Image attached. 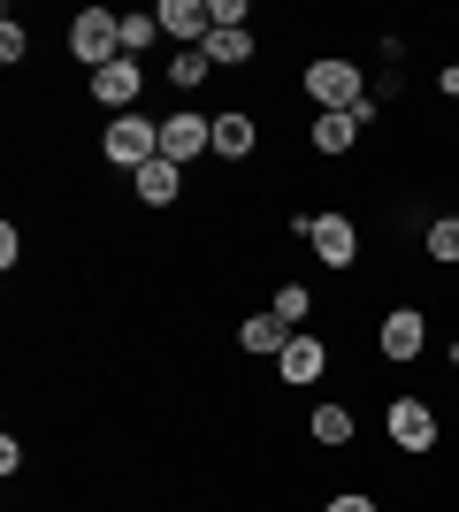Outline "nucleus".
<instances>
[{"instance_id": "nucleus-1", "label": "nucleus", "mask_w": 459, "mask_h": 512, "mask_svg": "<svg viewBox=\"0 0 459 512\" xmlns=\"http://www.w3.org/2000/svg\"><path fill=\"white\" fill-rule=\"evenodd\" d=\"M69 54L100 77L108 62H123V16H108V8H77V23H69Z\"/></svg>"}, {"instance_id": "nucleus-2", "label": "nucleus", "mask_w": 459, "mask_h": 512, "mask_svg": "<svg viewBox=\"0 0 459 512\" xmlns=\"http://www.w3.org/2000/svg\"><path fill=\"white\" fill-rule=\"evenodd\" d=\"M100 146H108L115 169H146V161H161V123H146V115H115Z\"/></svg>"}, {"instance_id": "nucleus-3", "label": "nucleus", "mask_w": 459, "mask_h": 512, "mask_svg": "<svg viewBox=\"0 0 459 512\" xmlns=\"http://www.w3.org/2000/svg\"><path fill=\"white\" fill-rule=\"evenodd\" d=\"M306 92H314V107H322V115H352V107L368 100L352 62H314V69H306Z\"/></svg>"}, {"instance_id": "nucleus-4", "label": "nucleus", "mask_w": 459, "mask_h": 512, "mask_svg": "<svg viewBox=\"0 0 459 512\" xmlns=\"http://www.w3.org/2000/svg\"><path fill=\"white\" fill-rule=\"evenodd\" d=\"M199 153H215V123H207V115H169V123H161V161L184 169Z\"/></svg>"}, {"instance_id": "nucleus-5", "label": "nucleus", "mask_w": 459, "mask_h": 512, "mask_svg": "<svg viewBox=\"0 0 459 512\" xmlns=\"http://www.w3.org/2000/svg\"><path fill=\"white\" fill-rule=\"evenodd\" d=\"M383 428H391L398 451H429V444H437V413L421 406V398H398V406L383 413Z\"/></svg>"}, {"instance_id": "nucleus-6", "label": "nucleus", "mask_w": 459, "mask_h": 512, "mask_svg": "<svg viewBox=\"0 0 459 512\" xmlns=\"http://www.w3.org/2000/svg\"><path fill=\"white\" fill-rule=\"evenodd\" d=\"M306 245L322 253V268H352V253H360V237H352L345 214H322V222H306Z\"/></svg>"}, {"instance_id": "nucleus-7", "label": "nucleus", "mask_w": 459, "mask_h": 512, "mask_svg": "<svg viewBox=\"0 0 459 512\" xmlns=\"http://www.w3.org/2000/svg\"><path fill=\"white\" fill-rule=\"evenodd\" d=\"M153 16H161V31H169V39H184V46H207V31H215V16H207L199 0H161Z\"/></svg>"}, {"instance_id": "nucleus-8", "label": "nucleus", "mask_w": 459, "mask_h": 512, "mask_svg": "<svg viewBox=\"0 0 459 512\" xmlns=\"http://www.w3.org/2000/svg\"><path fill=\"white\" fill-rule=\"evenodd\" d=\"M421 337H429V321H421L414 306L383 314V352H391V360H414V352H421Z\"/></svg>"}, {"instance_id": "nucleus-9", "label": "nucleus", "mask_w": 459, "mask_h": 512, "mask_svg": "<svg viewBox=\"0 0 459 512\" xmlns=\"http://www.w3.org/2000/svg\"><path fill=\"white\" fill-rule=\"evenodd\" d=\"M92 92H100L115 115H131V100H138V62H131V54H123V62H108L100 77H92Z\"/></svg>"}, {"instance_id": "nucleus-10", "label": "nucleus", "mask_w": 459, "mask_h": 512, "mask_svg": "<svg viewBox=\"0 0 459 512\" xmlns=\"http://www.w3.org/2000/svg\"><path fill=\"white\" fill-rule=\"evenodd\" d=\"M291 337H299V329H291L284 314H253V321L238 329V344H245V352H268V360H276V352H284Z\"/></svg>"}, {"instance_id": "nucleus-11", "label": "nucleus", "mask_w": 459, "mask_h": 512, "mask_svg": "<svg viewBox=\"0 0 459 512\" xmlns=\"http://www.w3.org/2000/svg\"><path fill=\"white\" fill-rule=\"evenodd\" d=\"M276 367H284V383H322V337H291Z\"/></svg>"}, {"instance_id": "nucleus-12", "label": "nucleus", "mask_w": 459, "mask_h": 512, "mask_svg": "<svg viewBox=\"0 0 459 512\" xmlns=\"http://www.w3.org/2000/svg\"><path fill=\"white\" fill-rule=\"evenodd\" d=\"M215 153L222 161H245L253 153V115H215Z\"/></svg>"}, {"instance_id": "nucleus-13", "label": "nucleus", "mask_w": 459, "mask_h": 512, "mask_svg": "<svg viewBox=\"0 0 459 512\" xmlns=\"http://www.w3.org/2000/svg\"><path fill=\"white\" fill-rule=\"evenodd\" d=\"M138 199H146V207H169L176 199V161H146V169H138Z\"/></svg>"}, {"instance_id": "nucleus-14", "label": "nucleus", "mask_w": 459, "mask_h": 512, "mask_svg": "<svg viewBox=\"0 0 459 512\" xmlns=\"http://www.w3.org/2000/svg\"><path fill=\"white\" fill-rule=\"evenodd\" d=\"M360 138V115H314V146L322 153H345Z\"/></svg>"}, {"instance_id": "nucleus-15", "label": "nucleus", "mask_w": 459, "mask_h": 512, "mask_svg": "<svg viewBox=\"0 0 459 512\" xmlns=\"http://www.w3.org/2000/svg\"><path fill=\"white\" fill-rule=\"evenodd\" d=\"M207 69H215V62H207L199 46H184V54L169 62V85H176V92H192V85H207Z\"/></svg>"}, {"instance_id": "nucleus-16", "label": "nucleus", "mask_w": 459, "mask_h": 512, "mask_svg": "<svg viewBox=\"0 0 459 512\" xmlns=\"http://www.w3.org/2000/svg\"><path fill=\"white\" fill-rule=\"evenodd\" d=\"M199 54H207V62H245V54H253V39H245V31H207V46H199Z\"/></svg>"}, {"instance_id": "nucleus-17", "label": "nucleus", "mask_w": 459, "mask_h": 512, "mask_svg": "<svg viewBox=\"0 0 459 512\" xmlns=\"http://www.w3.org/2000/svg\"><path fill=\"white\" fill-rule=\"evenodd\" d=\"M352 436V413L345 406H314V444H345Z\"/></svg>"}, {"instance_id": "nucleus-18", "label": "nucleus", "mask_w": 459, "mask_h": 512, "mask_svg": "<svg viewBox=\"0 0 459 512\" xmlns=\"http://www.w3.org/2000/svg\"><path fill=\"white\" fill-rule=\"evenodd\" d=\"M153 39H161V16H123V54H131V62L146 54Z\"/></svg>"}, {"instance_id": "nucleus-19", "label": "nucleus", "mask_w": 459, "mask_h": 512, "mask_svg": "<svg viewBox=\"0 0 459 512\" xmlns=\"http://www.w3.org/2000/svg\"><path fill=\"white\" fill-rule=\"evenodd\" d=\"M429 253H437V260H459V222H429Z\"/></svg>"}, {"instance_id": "nucleus-20", "label": "nucleus", "mask_w": 459, "mask_h": 512, "mask_svg": "<svg viewBox=\"0 0 459 512\" xmlns=\"http://www.w3.org/2000/svg\"><path fill=\"white\" fill-rule=\"evenodd\" d=\"M207 16H215V31H245V0H207Z\"/></svg>"}, {"instance_id": "nucleus-21", "label": "nucleus", "mask_w": 459, "mask_h": 512, "mask_svg": "<svg viewBox=\"0 0 459 512\" xmlns=\"http://www.w3.org/2000/svg\"><path fill=\"white\" fill-rule=\"evenodd\" d=\"M268 314H284V321H306V291H299V283H284V291H276V306H268Z\"/></svg>"}, {"instance_id": "nucleus-22", "label": "nucleus", "mask_w": 459, "mask_h": 512, "mask_svg": "<svg viewBox=\"0 0 459 512\" xmlns=\"http://www.w3.org/2000/svg\"><path fill=\"white\" fill-rule=\"evenodd\" d=\"M23 46H31V39H23V23L8 16V23H0V62H23Z\"/></svg>"}, {"instance_id": "nucleus-23", "label": "nucleus", "mask_w": 459, "mask_h": 512, "mask_svg": "<svg viewBox=\"0 0 459 512\" xmlns=\"http://www.w3.org/2000/svg\"><path fill=\"white\" fill-rule=\"evenodd\" d=\"M329 512H375V505H368V497H360V490H345V497H337V505H329Z\"/></svg>"}]
</instances>
